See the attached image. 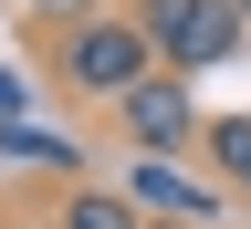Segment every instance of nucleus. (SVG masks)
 Here are the masks:
<instances>
[{"instance_id": "nucleus-1", "label": "nucleus", "mask_w": 251, "mask_h": 229, "mask_svg": "<svg viewBox=\"0 0 251 229\" xmlns=\"http://www.w3.org/2000/svg\"><path fill=\"white\" fill-rule=\"evenodd\" d=\"M147 73H168V62H157V42L136 31V11H94L84 31L52 42V83L74 94V104H126Z\"/></svg>"}, {"instance_id": "nucleus-2", "label": "nucleus", "mask_w": 251, "mask_h": 229, "mask_svg": "<svg viewBox=\"0 0 251 229\" xmlns=\"http://www.w3.org/2000/svg\"><path fill=\"white\" fill-rule=\"evenodd\" d=\"M136 31L157 42V62L168 73H220V62H241V42H251V21L230 11V0H136Z\"/></svg>"}, {"instance_id": "nucleus-3", "label": "nucleus", "mask_w": 251, "mask_h": 229, "mask_svg": "<svg viewBox=\"0 0 251 229\" xmlns=\"http://www.w3.org/2000/svg\"><path fill=\"white\" fill-rule=\"evenodd\" d=\"M115 125H126V146H136V156L209 146V125H199V94H188V73H147V83L115 104Z\"/></svg>"}, {"instance_id": "nucleus-4", "label": "nucleus", "mask_w": 251, "mask_h": 229, "mask_svg": "<svg viewBox=\"0 0 251 229\" xmlns=\"http://www.w3.org/2000/svg\"><path fill=\"white\" fill-rule=\"evenodd\" d=\"M126 198H136L147 219H178V229H209L220 219V187L188 177L178 156H136V167H126Z\"/></svg>"}, {"instance_id": "nucleus-5", "label": "nucleus", "mask_w": 251, "mask_h": 229, "mask_svg": "<svg viewBox=\"0 0 251 229\" xmlns=\"http://www.w3.org/2000/svg\"><path fill=\"white\" fill-rule=\"evenodd\" d=\"M52 229H147V208L126 198V187H94V177H74L52 198Z\"/></svg>"}, {"instance_id": "nucleus-6", "label": "nucleus", "mask_w": 251, "mask_h": 229, "mask_svg": "<svg viewBox=\"0 0 251 229\" xmlns=\"http://www.w3.org/2000/svg\"><path fill=\"white\" fill-rule=\"evenodd\" d=\"M209 167H220V187L251 198V115H220V125H209Z\"/></svg>"}, {"instance_id": "nucleus-7", "label": "nucleus", "mask_w": 251, "mask_h": 229, "mask_svg": "<svg viewBox=\"0 0 251 229\" xmlns=\"http://www.w3.org/2000/svg\"><path fill=\"white\" fill-rule=\"evenodd\" d=\"M21 11H31V21H42V31H52V42H63V31H84V21H94V0H21Z\"/></svg>"}, {"instance_id": "nucleus-8", "label": "nucleus", "mask_w": 251, "mask_h": 229, "mask_svg": "<svg viewBox=\"0 0 251 229\" xmlns=\"http://www.w3.org/2000/svg\"><path fill=\"white\" fill-rule=\"evenodd\" d=\"M11 156H21V167H74V146H63V136H31V125L11 136Z\"/></svg>"}, {"instance_id": "nucleus-9", "label": "nucleus", "mask_w": 251, "mask_h": 229, "mask_svg": "<svg viewBox=\"0 0 251 229\" xmlns=\"http://www.w3.org/2000/svg\"><path fill=\"white\" fill-rule=\"evenodd\" d=\"M0 115H21V73H11V62H0Z\"/></svg>"}, {"instance_id": "nucleus-10", "label": "nucleus", "mask_w": 251, "mask_h": 229, "mask_svg": "<svg viewBox=\"0 0 251 229\" xmlns=\"http://www.w3.org/2000/svg\"><path fill=\"white\" fill-rule=\"evenodd\" d=\"M230 11H241V21H251V0H230Z\"/></svg>"}, {"instance_id": "nucleus-11", "label": "nucleus", "mask_w": 251, "mask_h": 229, "mask_svg": "<svg viewBox=\"0 0 251 229\" xmlns=\"http://www.w3.org/2000/svg\"><path fill=\"white\" fill-rule=\"evenodd\" d=\"M147 229H178V219H147Z\"/></svg>"}, {"instance_id": "nucleus-12", "label": "nucleus", "mask_w": 251, "mask_h": 229, "mask_svg": "<svg viewBox=\"0 0 251 229\" xmlns=\"http://www.w3.org/2000/svg\"><path fill=\"white\" fill-rule=\"evenodd\" d=\"M31 229H52V219H31Z\"/></svg>"}]
</instances>
